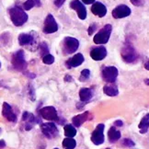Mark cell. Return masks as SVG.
<instances>
[{"label": "cell", "instance_id": "1", "mask_svg": "<svg viewBox=\"0 0 149 149\" xmlns=\"http://www.w3.org/2000/svg\"><path fill=\"white\" fill-rule=\"evenodd\" d=\"M8 13H9L10 19L12 21V23L17 27L22 26L28 21L29 18H28L27 13L25 12L23 8L18 7V6L9 8Z\"/></svg>", "mask_w": 149, "mask_h": 149}, {"label": "cell", "instance_id": "2", "mask_svg": "<svg viewBox=\"0 0 149 149\" xmlns=\"http://www.w3.org/2000/svg\"><path fill=\"white\" fill-rule=\"evenodd\" d=\"M12 65L16 70L18 71H25L27 69L28 64L25 60V54L23 50H19L13 54L12 59H11Z\"/></svg>", "mask_w": 149, "mask_h": 149}, {"label": "cell", "instance_id": "3", "mask_svg": "<svg viewBox=\"0 0 149 149\" xmlns=\"http://www.w3.org/2000/svg\"><path fill=\"white\" fill-rule=\"evenodd\" d=\"M122 58L126 63H134L138 58V54L130 42H126L122 48Z\"/></svg>", "mask_w": 149, "mask_h": 149}, {"label": "cell", "instance_id": "4", "mask_svg": "<svg viewBox=\"0 0 149 149\" xmlns=\"http://www.w3.org/2000/svg\"><path fill=\"white\" fill-rule=\"evenodd\" d=\"M79 47L78 40L74 37H65L62 42V51L64 54H71L76 53Z\"/></svg>", "mask_w": 149, "mask_h": 149}, {"label": "cell", "instance_id": "5", "mask_svg": "<svg viewBox=\"0 0 149 149\" xmlns=\"http://www.w3.org/2000/svg\"><path fill=\"white\" fill-rule=\"evenodd\" d=\"M112 27L110 24H107L94 36L93 40L96 44H105L109 42L111 34Z\"/></svg>", "mask_w": 149, "mask_h": 149}, {"label": "cell", "instance_id": "6", "mask_svg": "<svg viewBox=\"0 0 149 149\" xmlns=\"http://www.w3.org/2000/svg\"><path fill=\"white\" fill-rule=\"evenodd\" d=\"M118 69L115 66H106L102 70V78L105 82L113 84L118 77Z\"/></svg>", "mask_w": 149, "mask_h": 149}, {"label": "cell", "instance_id": "7", "mask_svg": "<svg viewBox=\"0 0 149 149\" xmlns=\"http://www.w3.org/2000/svg\"><path fill=\"white\" fill-rule=\"evenodd\" d=\"M104 124L100 123L97 125L96 129L92 132V134H91V141L94 145L96 146H100L104 143Z\"/></svg>", "mask_w": 149, "mask_h": 149}, {"label": "cell", "instance_id": "8", "mask_svg": "<svg viewBox=\"0 0 149 149\" xmlns=\"http://www.w3.org/2000/svg\"><path fill=\"white\" fill-rule=\"evenodd\" d=\"M58 31V24L52 14H48L46 19L44 20V26H43V32L46 34L54 33Z\"/></svg>", "mask_w": 149, "mask_h": 149}, {"label": "cell", "instance_id": "9", "mask_svg": "<svg viewBox=\"0 0 149 149\" xmlns=\"http://www.w3.org/2000/svg\"><path fill=\"white\" fill-rule=\"evenodd\" d=\"M41 130L42 134L49 139L54 138L58 135V129L54 123H46L41 124Z\"/></svg>", "mask_w": 149, "mask_h": 149}, {"label": "cell", "instance_id": "10", "mask_svg": "<svg viewBox=\"0 0 149 149\" xmlns=\"http://www.w3.org/2000/svg\"><path fill=\"white\" fill-rule=\"evenodd\" d=\"M40 114L44 120H47V121H58L59 120L55 108L53 106H47L41 109Z\"/></svg>", "mask_w": 149, "mask_h": 149}, {"label": "cell", "instance_id": "11", "mask_svg": "<svg viewBox=\"0 0 149 149\" xmlns=\"http://www.w3.org/2000/svg\"><path fill=\"white\" fill-rule=\"evenodd\" d=\"M70 8L74 10L77 12L78 18L84 20L87 19V8L84 6V4L81 1H78V0H73L70 3Z\"/></svg>", "mask_w": 149, "mask_h": 149}, {"label": "cell", "instance_id": "12", "mask_svg": "<svg viewBox=\"0 0 149 149\" xmlns=\"http://www.w3.org/2000/svg\"><path fill=\"white\" fill-rule=\"evenodd\" d=\"M132 13L131 8L126 5H119L112 10V17L114 19H123L130 16Z\"/></svg>", "mask_w": 149, "mask_h": 149}, {"label": "cell", "instance_id": "13", "mask_svg": "<svg viewBox=\"0 0 149 149\" xmlns=\"http://www.w3.org/2000/svg\"><path fill=\"white\" fill-rule=\"evenodd\" d=\"M107 49L104 46H98L90 51V57L95 61H101L107 56Z\"/></svg>", "mask_w": 149, "mask_h": 149}, {"label": "cell", "instance_id": "14", "mask_svg": "<svg viewBox=\"0 0 149 149\" xmlns=\"http://www.w3.org/2000/svg\"><path fill=\"white\" fill-rule=\"evenodd\" d=\"M92 115L89 111H85L81 114H78V115L74 116L72 119V123L73 126H76V127H80L84 123H86L88 120H91Z\"/></svg>", "mask_w": 149, "mask_h": 149}, {"label": "cell", "instance_id": "15", "mask_svg": "<svg viewBox=\"0 0 149 149\" xmlns=\"http://www.w3.org/2000/svg\"><path fill=\"white\" fill-rule=\"evenodd\" d=\"M19 43L21 46H29L36 43L35 37L32 33H21L19 35Z\"/></svg>", "mask_w": 149, "mask_h": 149}, {"label": "cell", "instance_id": "16", "mask_svg": "<svg viewBox=\"0 0 149 149\" xmlns=\"http://www.w3.org/2000/svg\"><path fill=\"white\" fill-rule=\"evenodd\" d=\"M2 114L3 116L8 120L9 122L12 123H16L17 122V115L15 114V112L13 111L11 106L7 102L3 103V109H2Z\"/></svg>", "mask_w": 149, "mask_h": 149}, {"label": "cell", "instance_id": "17", "mask_svg": "<svg viewBox=\"0 0 149 149\" xmlns=\"http://www.w3.org/2000/svg\"><path fill=\"white\" fill-rule=\"evenodd\" d=\"M85 58L82 54H74L72 58H70L69 60H67L66 63H65V65L67 68H73V67H77L79 66L80 65L83 64Z\"/></svg>", "mask_w": 149, "mask_h": 149}, {"label": "cell", "instance_id": "18", "mask_svg": "<svg viewBox=\"0 0 149 149\" xmlns=\"http://www.w3.org/2000/svg\"><path fill=\"white\" fill-rule=\"evenodd\" d=\"M91 12L100 18H103L107 14V8L100 2H94L91 7Z\"/></svg>", "mask_w": 149, "mask_h": 149}, {"label": "cell", "instance_id": "19", "mask_svg": "<svg viewBox=\"0 0 149 149\" xmlns=\"http://www.w3.org/2000/svg\"><path fill=\"white\" fill-rule=\"evenodd\" d=\"M22 120H23L24 122H26V124H25V129L27 131L31 130L32 128L33 124L35 123H38V121L36 120V118L34 117V115L32 113H30L28 111H25L23 113V115H22Z\"/></svg>", "mask_w": 149, "mask_h": 149}, {"label": "cell", "instance_id": "20", "mask_svg": "<svg viewBox=\"0 0 149 149\" xmlns=\"http://www.w3.org/2000/svg\"><path fill=\"white\" fill-rule=\"evenodd\" d=\"M79 97H80V100L82 102H87L92 98V91H91L90 88H83L79 91Z\"/></svg>", "mask_w": 149, "mask_h": 149}, {"label": "cell", "instance_id": "21", "mask_svg": "<svg viewBox=\"0 0 149 149\" xmlns=\"http://www.w3.org/2000/svg\"><path fill=\"white\" fill-rule=\"evenodd\" d=\"M138 128L142 134H145L147 133L148 128H149V114H146V115L142 119V121L140 122L138 125Z\"/></svg>", "mask_w": 149, "mask_h": 149}, {"label": "cell", "instance_id": "22", "mask_svg": "<svg viewBox=\"0 0 149 149\" xmlns=\"http://www.w3.org/2000/svg\"><path fill=\"white\" fill-rule=\"evenodd\" d=\"M103 92H104V94L110 96V97H115L118 95L119 90L116 86L106 85V86H104V88H103Z\"/></svg>", "mask_w": 149, "mask_h": 149}, {"label": "cell", "instance_id": "23", "mask_svg": "<svg viewBox=\"0 0 149 149\" xmlns=\"http://www.w3.org/2000/svg\"><path fill=\"white\" fill-rule=\"evenodd\" d=\"M108 136H109L110 141L111 143H114L121 138V133H120V131L116 130V128L114 127V126H112L108 132Z\"/></svg>", "mask_w": 149, "mask_h": 149}, {"label": "cell", "instance_id": "24", "mask_svg": "<svg viewBox=\"0 0 149 149\" xmlns=\"http://www.w3.org/2000/svg\"><path fill=\"white\" fill-rule=\"evenodd\" d=\"M41 6H42L41 0H27L23 4V9L31 10L34 7H41Z\"/></svg>", "mask_w": 149, "mask_h": 149}, {"label": "cell", "instance_id": "25", "mask_svg": "<svg viewBox=\"0 0 149 149\" xmlns=\"http://www.w3.org/2000/svg\"><path fill=\"white\" fill-rule=\"evenodd\" d=\"M63 147L65 149H74L77 146V143L73 138H70V137H67V138L64 139L63 141Z\"/></svg>", "mask_w": 149, "mask_h": 149}, {"label": "cell", "instance_id": "26", "mask_svg": "<svg viewBox=\"0 0 149 149\" xmlns=\"http://www.w3.org/2000/svg\"><path fill=\"white\" fill-rule=\"evenodd\" d=\"M65 134L67 137H70V138H73V137L77 134V130L71 124H66L65 126Z\"/></svg>", "mask_w": 149, "mask_h": 149}, {"label": "cell", "instance_id": "27", "mask_svg": "<svg viewBox=\"0 0 149 149\" xmlns=\"http://www.w3.org/2000/svg\"><path fill=\"white\" fill-rule=\"evenodd\" d=\"M39 49H40V54L42 56H44L49 54V47L46 44V42H42L39 45Z\"/></svg>", "mask_w": 149, "mask_h": 149}, {"label": "cell", "instance_id": "28", "mask_svg": "<svg viewBox=\"0 0 149 149\" xmlns=\"http://www.w3.org/2000/svg\"><path fill=\"white\" fill-rule=\"evenodd\" d=\"M42 62L45 65H52V64H54V57L52 54H48L46 55L42 56Z\"/></svg>", "mask_w": 149, "mask_h": 149}, {"label": "cell", "instance_id": "29", "mask_svg": "<svg viewBox=\"0 0 149 149\" xmlns=\"http://www.w3.org/2000/svg\"><path fill=\"white\" fill-rule=\"evenodd\" d=\"M90 77V71L88 69H84L81 72V76H80V80L81 81H86Z\"/></svg>", "mask_w": 149, "mask_h": 149}, {"label": "cell", "instance_id": "30", "mask_svg": "<svg viewBox=\"0 0 149 149\" xmlns=\"http://www.w3.org/2000/svg\"><path fill=\"white\" fill-rule=\"evenodd\" d=\"M123 145L125 146H127V147H134L135 146L134 142L133 140H131V139H128V138H125V139L123 140Z\"/></svg>", "mask_w": 149, "mask_h": 149}, {"label": "cell", "instance_id": "31", "mask_svg": "<svg viewBox=\"0 0 149 149\" xmlns=\"http://www.w3.org/2000/svg\"><path fill=\"white\" fill-rule=\"evenodd\" d=\"M97 29V25L96 24H91L88 28V35H92L93 32L96 31Z\"/></svg>", "mask_w": 149, "mask_h": 149}, {"label": "cell", "instance_id": "32", "mask_svg": "<svg viewBox=\"0 0 149 149\" xmlns=\"http://www.w3.org/2000/svg\"><path fill=\"white\" fill-rule=\"evenodd\" d=\"M131 3L133 4L135 7H139V6H142L143 5V1L142 0H130Z\"/></svg>", "mask_w": 149, "mask_h": 149}, {"label": "cell", "instance_id": "33", "mask_svg": "<svg viewBox=\"0 0 149 149\" xmlns=\"http://www.w3.org/2000/svg\"><path fill=\"white\" fill-rule=\"evenodd\" d=\"M65 2V0H55L54 1V5L56 6L57 8H61L64 3Z\"/></svg>", "mask_w": 149, "mask_h": 149}, {"label": "cell", "instance_id": "34", "mask_svg": "<svg viewBox=\"0 0 149 149\" xmlns=\"http://www.w3.org/2000/svg\"><path fill=\"white\" fill-rule=\"evenodd\" d=\"M114 125L117 126V127H123V121H121V120H117V121L114 123Z\"/></svg>", "mask_w": 149, "mask_h": 149}, {"label": "cell", "instance_id": "35", "mask_svg": "<svg viewBox=\"0 0 149 149\" xmlns=\"http://www.w3.org/2000/svg\"><path fill=\"white\" fill-rule=\"evenodd\" d=\"M81 1L86 5H90V4H93L95 2V0H81Z\"/></svg>", "mask_w": 149, "mask_h": 149}, {"label": "cell", "instance_id": "36", "mask_svg": "<svg viewBox=\"0 0 149 149\" xmlns=\"http://www.w3.org/2000/svg\"><path fill=\"white\" fill-rule=\"evenodd\" d=\"M65 80L66 82H71V81H73V78L70 77V76H66L65 77Z\"/></svg>", "mask_w": 149, "mask_h": 149}, {"label": "cell", "instance_id": "37", "mask_svg": "<svg viewBox=\"0 0 149 149\" xmlns=\"http://www.w3.org/2000/svg\"><path fill=\"white\" fill-rule=\"evenodd\" d=\"M6 146V143L4 140H0V148H3Z\"/></svg>", "mask_w": 149, "mask_h": 149}, {"label": "cell", "instance_id": "38", "mask_svg": "<svg viewBox=\"0 0 149 149\" xmlns=\"http://www.w3.org/2000/svg\"><path fill=\"white\" fill-rule=\"evenodd\" d=\"M2 133V129L1 128H0V134H1Z\"/></svg>", "mask_w": 149, "mask_h": 149}, {"label": "cell", "instance_id": "39", "mask_svg": "<svg viewBox=\"0 0 149 149\" xmlns=\"http://www.w3.org/2000/svg\"><path fill=\"white\" fill-rule=\"evenodd\" d=\"M0 67H1V63H0Z\"/></svg>", "mask_w": 149, "mask_h": 149}, {"label": "cell", "instance_id": "40", "mask_svg": "<svg viewBox=\"0 0 149 149\" xmlns=\"http://www.w3.org/2000/svg\"><path fill=\"white\" fill-rule=\"evenodd\" d=\"M54 149H58V148H54Z\"/></svg>", "mask_w": 149, "mask_h": 149}, {"label": "cell", "instance_id": "41", "mask_svg": "<svg viewBox=\"0 0 149 149\" xmlns=\"http://www.w3.org/2000/svg\"><path fill=\"white\" fill-rule=\"evenodd\" d=\"M107 149H111V148H107Z\"/></svg>", "mask_w": 149, "mask_h": 149}]
</instances>
